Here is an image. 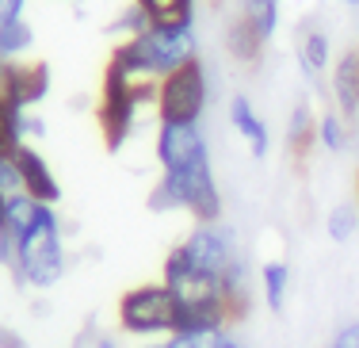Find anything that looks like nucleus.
I'll list each match as a JSON object with an SVG mask.
<instances>
[{
  "label": "nucleus",
  "instance_id": "f8f14e48",
  "mask_svg": "<svg viewBox=\"0 0 359 348\" xmlns=\"http://www.w3.org/2000/svg\"><path fill=\"white\" fill-rule=\"evenodd\" d=\"M23 134H27V112H23L20 104H12V100L0 92V157L15 161V154L27 146Z\"/></svg>",
  "mask_w": 359,
  "mask_h": 348
},
{
  "label": "nucleus",
  "instance_id": "cd10ccee",
  "mask_svg": "<svg viewBox=\"0 0 359 348\" xmlns=\"http://www.w3.org/2000/svg\"><path fill=\"white\" fill-rule=\"evenodd\" d=\"M218 348H245V344H241V341H237V337H226V341H222Z\"/></svg>",
  "mask_w": 359,
  "mask_h": 348
},
{
  "label": "nucleus",
  "instance_id": "a878e982",
  "mask_svg": "<svg viewBox=\"0 0 359 348\" xmlns=\"http://www.w3.org/2000/svg\"><path fill=\"white\" fill-rule=\"evenodd\" d=\"M23 8H27V0H0V27L23 20Z\"/></svg>",
  "mask_w": 359,
  "mask_h": 348
},
{
  "label": "nucleus",
  "instance_id": "f3484780",
  "mask_svg": "<svg viewBox=\"0 0 359 348\" xmlns=\"http://www.w3.org/2000/svg\"><path fill=\"white\" fill-rule=\"evenodd\" d=\"M134 4L149 15V23H161V27H168V23H195V0H134Z\"/></svg>",
  "mask_w": 359,
  "mask_h": 348
},
{
  "label": "nucleus",
  "instance_id": "dca6fc26",
  "mask_svg": "<svg viewBox=\"0 0 359 348\" xmlns=\"http://www.w3.org/2000/svg\"><path fill=\"white\" fill-rule=\"evenodd\" d=\"M313 138H318V119H313L310 104H294V112H290V119H287V146H290V154L302 157Z\"/></svg>",
  "mask_w": 359,
  "mask_h": 348
},
{
  "label": "nucleus",
  "instance_id": "ddd939ff",
  "mask_svg": "<svg viewBox=\"0 0 359 348\" xmlns=\"http://www.w3.org/2000/svg\"><path fill=\"white\" fill-rule=\"evenodd\" d=\"M332 62V42L325 35L321 27H306L302 39H298V65H302V73H325Z\"/></svg>",
  "mask_w": 359,
  "mask_h": 348
},
{
  "label": "nucleus",
  "instance_id": "c85d7f7f",
  "mask_svg": "<svg viewBox=\"0 0 359 348\" xmlns=\"http://www.w3.org/2000/svg\"><path fill=\"white\" fill-rule=\"evenodd\" d=\"M4 203H8V195L0 192V222H4Z\"/></svg>",
  "mask_w": 359,
  "mask_h": 348
},
{
  "label": "nucleus",
  "instance_id": "1a4fd4ad",
  "mask_svg": "<svg viewBox=\"0 0 359 348\" xmlns=\"http://www.w3.org/2000/svg\"><path fill=\"white\" fill-rule=\"evenodd\" d=\"M15 173H20V192H27L35 203L54 207V203L62 199V184H57L54 168L46 165V157H42L35 146H23L20 154H15Z\"/></svg>",
  "mask_w": 359,
  "mask_h": 348
},
{
  "label": "nucleus",
  "instance_id": "393cba45",
  "mask_svg": "<svg viewBox=\"0 0 359 348\" xmlns=\"http://www.w3.org/2000/svg\"><path fill=\"white\" fill-rule=\"evenodd\" d=\"M0 192H4V195L20 192V173H15V161H4V157H0Z\"/></svg>",
  "mask_w": 359,
  "mask_h": 348
},
{
  "label": "nucleus",
  "instance_id": "c756f323",
  "mask_svg": "<svg viewBox=\"0 0 359 348\" xmlns=\"http://www.w3.org/2000/svg\"><path fill=\"white\" fill-rule=\"evenodd\" d=\"M4 69H8V58L0 54V81H4Z\"/></svg>",
  "mask_w": 359,
  "mask_h": 348
},
{
  "label": "nucleus",
  "instance_id": "4be33fe9",
  "mask_svg": "<svg viewBox=\"0 0 359 348\" xmlns=\"http://www.w3.org/2000/svg\"><path fill=\"white\" fill-rule=\"evenodd\" d=\"M325 230H329L332 241H348V237H355V230H359V210L348 207V203L332 207L329 218H325Z\"/></svg>",
  "mask_w": 359,
  "mask_h": 348
},
{
  "label": "nucleus",
  "instance_id": "f257e3e1",
  "mask_svg": "<svg viewBox=\"0 0 359 348\" xmlns=\"http://www.w3.org/2000/svg\"><path fill=\"white\" fill-rule=\"evenodd\" d=\"M157 88H161V81L134 77V73L118 69L115 62H107L104 92H100V107H96V119H100V130H104L107 149H118L126 138H130L138 107L142 104H157Z\"/></svg>",
  "mask_w": 359,
  "mask_h": 348
},
{
  "label": "nucleus",
  "instance_id": "aec40b11",
  "mask_svg": "<svg viewBox=\"0 0 359 348\" xmlns=\"http://www.w3.org/2000/svg\"><path fill=\"white\" fill-rule=\"evenodd\" d=\"M31 46H35V31H31L27 20H15V23H8V27H0V54H4L8 62H20Z\"/></svg>",
  "mask_w": 359,
  "mask_h": 348
},
{
  "label": "nucleus",
  "instance_id": "6ab92c4d",
  "mask_svg": "<svg viewBox=\"0 0 359 348\" xmlns=\"http://www.w3.org/2000/svg\"><path fill=\"white\" fill-rule=\"evenodd\" d=\"M260 287H264V302H268L271 310H279L287 299V287H290V268L283 260H268V265L260 268Z\"/></svg>",
  "mask_w": 359,
  "mask_h": 348
},
{
  "label": "nucleus",
  "instance_id": "5701e85b",
  "mask_svg": "<svg viewBox=\"0 0 359 348\" xmlns=\"http://www.w3.org/2000/svg\"><path fill=\"white\" fill-rule=\"evenodd\" d=\"M229 337V329H207V333H172L165 348H218Z\"/></svg>",
  "mask_w": 359,
  "mask_h": 348
},
{
  "label": "nucleus",
  "instance_id": "bb28decb",
  "mask_svg": "<svg viewBox=\"0 0 359 348\" xmlns=\"http://www.w3.org/2000/svg\"><path fill=\"white\" fill-rule=\"evenodd\" d=\"M329 348H359V321H352V326L337 329V337H332Z\"/></svg>",
  "mask_w": 359,
  "mask_h": 348
},
{
  "label": "nucleus",
  "instance_id": "2eb2a0df",
  "mask_svg": "<svg viewBox=\"0 0 359 348\" xmlns=\"http://www.w3.org/2000/svg\"><path fill=\"white\" fill-rule=\"evenodd\" d=\"M39 210H42V203H35L27 192H12V195H8V203H4V226H8V234L23 237L31 226H35Z\"/></svg>",
  "mask_w": 359,
  "mask_h": 348
},
{
  "label": "nucleus",
  "instance_id": "f03ea898",
  "mask_svg": "<svg viewBox=\"0 0 359 348\" xmlns=\"http://www.w3.org/2000/svg\"><path fill=\"white\" fill-rule=\"evenodd\" d=\"M149 207L153 210H187L195 222H218L222 195H218L210 161H199L191 168H176V173H161L157 188L149 192Z\"/></svg>",
  "mask_w": 359,
  "mask_h": 348
},
{
  "label": "nucleus",
  "instance_id": "72a5a7b5",
  "mask_svg": "<svg viewBox=\"0 0 359 348\" xmlns=\"http://www.w3.org/2000/svg\"><path fill=\"white\" fill-rule=\"evenodd\" d=\"M355 199H359V176H355Z\"/></svg>",
  "mask_w": 359,
  "mask_h": 348
},
{
  "label": "nucleus",
  "instance_id": "7c9ffc66",
  "mask_svg": "<svg viewBox=\"0 0 359 348\" xmlns=\"http://www.w3.org/2000/svg\"><path fill=\"white\" fill-rule=\"evenodd\" d=\"M352 126H355V138H359V112L352 115Z\"/></svg>",
  "mask_w": 359,
  "mask_h": 348
},
{
  "label": "nucleus",
  "instance_id": "4468645a",
  "mask_svg": "<svg viewBox=\"0 0 359 348\" xmlns=\"http://www.w3.org/2000/svg\"><path fill=\"white\" fill-rule=\"evenodd\" d=\"M226 46H229V54H233L237 62H249L252 65V62H260V54H264V46H268V42L256 35L249 20H241V15H237V20L226 27Z\"/></svg>",
  "mask_w": 359,
  "mask_h": 348
},
{
  "label": "nucleus",
  "instance_id": "2f4dec72",
  "mask_svg": "<svg viewBox=\"0 0 359 348\" xmlns=\"http://www.w3.org/2000/svg\"><path fill=\"white\" fill-rule=\"evenodd\" d=\"M344 4H352V8H359V0H344Z\"/></svg>",
  "mask_w": 359,
  "mask_h": 348
},
{
  "label": "nucleus",
  "instance_id": "9b49d317",
  "mask_svg": "<svg viewBox=\"0 0 359 348\" xmlns=\"http://www.w3.org/2000/svg\"><path fill=\"white\" fill-rule=\"evenodd\" d=\"M332 96L344 119H352L359 112V46L344 50L332 65Z\"/></svg>",
  "mask_w": 359,
  "mask_h": 348
},
{
  "label": "nucleus",
  "instance_id": "39448f33",
  "mask_svg": "<svg viewBox=\"0 0 359 348\" xmlns=\"http://www.w3.org/2000/svg\"><path fill=\"white\" fill-rule=\"evenodd\" d=\"M207 69L199 58H191L187 65L172 69L168 77H161L157 88V119L161 123H199L207 112Z\"/></svg>",
  "mask_w": 359,
  "mask_h": 348
},
{
  "label": "nucleus",
  "instance_id": "423d86ee",
  "mask_svg": "<svg viewBox=\"0 0 359 348\" xmlns=\"http://www.w3.org/2000/svg\"><path fill=\"white\" fill-rule=\"evenodd\" d=\"M180 245H184V253L191 257L195 268L207 272V276H218V279L226 276V268L233 265L237 257H241L233 234H229L222 222H195V230Z\"/></svg>",
  "mask_w": 359,
  "mask_h": 348
},
{
  "label": "nucleus",
  "instance_id": "0eeeda50",
  "mask_svg": "<svg viewBox=\"0 0 359 348\" xmlns=\"http://www.w3.org/2000/svg\"><path fill=\"white\" fill-rule=\"evenodd\" d=\"M157 161L165 173L210 161V149H207L199 123H161L157 126Z\"/></svg>",
  "mask_w": 359,
  "mask_h": 348
},
{
  "label": "nucleus",
  "instance_id": "412c9836",
  "mask_svg": "<svg viewBox=\"0 0 359 348\" xmlns=\"http://www.w3.org/2000/svg\"><path fill=\"white\" fill-rule=\"evenodd\" d=\"M348 119L344 115H337V112H325L321 119H318V142L329 154H340V149H348Z\"/></svg>",
  "mask_w": 359,
  "mask_h": 348
},
{
  "label": "nucleus",
  "instance_id": "9d476101",
  "mask_svg": "<svg viewBox=\"0 0 359 348\" xmlns=\"http://www.w3.org/2000/svg\"><path fill=\"white\" fill-rule=\"evenodd\" d=\"M229 123H233V130L245 138V146L252 149V157H268L271 130H268V123L256 115V107H252L249 96H233V100H229Z\"/></svg>",
  "mask_w": 359,
  "mask_h": 348
},
{
  "label": "nucleus",
  "instance_id": "6e6552de",
  "mask_svg": "<svg viewBox=\"0 0 359 348\" xmlns=\"http://www.w3.org/2000/svg\"><path fill=\"white\" fill-rule=\"evenodd\" d=\"M0 92H4L12 104H20L23 112L42 104L46 92H50V65L46 62H8Z\"/></svg>",
  "mask_w": 359,
  "mask_h": 348
},
{
  "label": "nucleus",
  "instance_id": "7ed1b4c3",
  "mask_svg": "<svg viewBox=\"0 0 359 348\" xmlns=\"http://www.w3.org/2000/svg\"><path fill=\"white\" fill-rule=\"evenodd\" d=\"M15 272L27 287H54L65 272V249H62V222H57L54 207L42 203L35 226L23 237H15V257H12Z\"/></svg>",
  "mask_w": 359,
  "mask_h": 348
},
{
  "label": "nucleus",
  "instance_id": "473e14b6",
  "mask_svg": "<svg viewBox=\"0 0 359 348\" xmlns=\"http://www.w3.org/2000/svg\"><path fill=\"white\" fill-rule=\"evenodd\" d=\"M142 348H165V344H142Z\"/></svg>",
  "mask_w": 359,
  "mask_h": 348
},
{
  "label": "nucleus",
  "instance_id": "a211bd4d",
  "mask_svg": "<svg viewBox=\"0 0 359 348\" xmlns=\"http://www.w3.org/2000/svg\"><path fill=\"white\" fill-rule=\"evenodd\" d=\"M241 20L252 23V31L260 35L264 42L276 39V27H279V0H241Z\"/></svg>",
  "mask_w": 359,
  "mask_h": 348
},
{
  "label": "nucleus",
  "instance_id": "b1692460",
  "mask_svg": "<svg viewBox=\"0 0 359 348\" xmlns=\"http://www.w3.org/2000/svg\"><path fill=\"white\" fill-rule=\"evenodd\" d=\"M115 27L123 31L126 39H138L142 31H149V15H145L138 4H130V8H126V12H123V15H118V23H115Z\"/></svg>",
  "mask_w": 359,
  "mask_h": 348
},
{
  "label": "nucleus",
  "instance_id": "20e7f679",
  "mask_svg": "<svg viewBox=\"0 0 359 348\" xmlns=\"http://www.w3.org/2000/svg\"><path fill=\"white\" fill-rule=\"evenodd\" d=\"M184 307L168 283H138L118 299V329L130 337H172L180 333Z\"/></svg>",
  "mask_w": 359,
  "mask_h": 348
}]
</instances>
